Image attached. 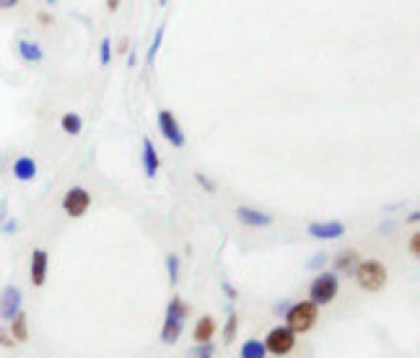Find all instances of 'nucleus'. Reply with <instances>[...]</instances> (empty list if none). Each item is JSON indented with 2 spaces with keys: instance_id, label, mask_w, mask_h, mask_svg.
Masks as SVG:
<instances>
[{
  "instance_id": "24",
  "label": "nucleus",
  "mask_w": 420,
  "mask_h": 358,
  "mask_svg": "<svg viewBox=\"0 0 420 358\" xmlns=\"http://www.w3.org/2000/svg\"><path fill=\"white\" fill-rule=\"evenodd\" d=\"M111 55H114V50H111V39L109 37H104L102 42H99V65H109Z\"/></svg>"
},
{
  "instance_id": "4",
  "label": "nucleus",
  "mask_w": 420,
  "mask_h": 358,
  "mask_svg": "<svg viewBox=\"0 0 420 358\" xmlns=\"http://www.w3.org/2000/svg\"><path fill=\"white\" fill-rule=\"evenodd\" d=\"M337 291H340V275L334 270H319L309 283V301H314L317 307H327L337 298Z\"/></svg>"
},
{
  "instance_id": "15",
  "label": "nucleus",
  "mask_w": 420,
  "mask_h": 358,
  "mask_svg": "<svg viewBox=\"0 0 420 358\" xmlns=\"http://www.w3.org/2000/svg\"><path fill=\"white\" fill-rule=\"evenodd\" d=\"M36 171H39V166H36V161L32 156H18L16 161H13V177L18 182H34Z\"/></svg>"
},
{
  "instance_id": "36",
  "label": "nucleus",
  "mask_w": 420,
  "mask_h": 358,
  "mask_svg": "<svg viewBox=\"0 0 420 358\" xmlns=\"http://www.w3.org/2000/svg\"><path fill=\"white\" fill-rule=\"evenodd\" d=\"M288 304H291V301H283V304H278V307H275V314H285Z\"/></svg>"
},
{
  "instance_id": "1",
  "label": "nucleus",
  "mask_w": 420,
  "mask_h": 358,
  "mask_svg": "<svg viewBox=\"0 0 420 358\" xmlns=\"http://www.w3.org/2000/svg\"><path fill=\"white\" fill-rule=\"evenodd\" d=\"M353 278L358 283V289L369 291V293H377L386 286L389 281V270H386L384 263H379V260H360L355 265V270H353Z\"/></svg>"
},
{
  "instance_id": "10",
  "label": "nucleus",
  "mask_w": 420,
  "mask_h": 358,
  "mask_svg": "<svg viewBox=\"0 0 420 358\" xmlns=\"http://www.w3.org/2000/svg\"><path fill=\"white\" fill-rule=\"evenodd\" d=\"M309 237L322 239V241H332V239L345 237V223L343 221H311L306 226Z\"/></svg>"
},
{
  "instance_id": "11",
  "label": "nucleus",
  "mask_w": 420,
  "mask_h": 358,
  "mask_svg": "<svg viewBox=\"0 0 420 358\" xmlns=\"http://www.w3.org/2000/svg\"><path fill=\"white\" fill-rule=\"evenodd\" d=\"M236 218L239 223L249 226V229H265V226H273V216L259 211V208H249V205H239L236 208Z\"/></svg>"
},
{
  "instance_id": "26",
  "label": "nucleus",
  "mask_w": 420,
  "mask_h": 358,
  "mask_svg": "<svg viewBox=\"0 0 420 358\" xmlns=\"http://www.w3.org/2000/svg\"><path fill=\"white\" fill-rule=\"evenodd\" d=\"M195 182H198V185L205 190V192H215V187H218L213 179L208 177V174H203V171H195Z\"/></svg>"
},
{
  "instance_id": "19",
  "label": "nucleus",
  "mask_w": 420,
  "mask_h": 358,
  "mask_svg": "<svg viewBox=\"0 0 420 358\" xmlns=\"http://www.w3.org/2000/svg\"><path fill=\"white\" fill-rule=\"evenodd\" d=\"M241 358H267V350H265V343L257 340V338H249V340H244V345H241Z\"/></svg>"
},
{
  "instance_id": "12",
  "label": "nucleus",
  "mask_w": 420,
  "mask_h": 358,
  "mask_svg": "<svg viewBox=\"0 0 420 358\" xmlns=\"http://www.w3.org/2000/svg\"><path fill=\"white\" fill-rule=\"evenodd\" d=\"M143 171H146L148 179H156L158 177V169H161V159H158V151H156V145L151 138H143Z\"/></svg>"
},
{
  "instance_id": "7",
  "label": "nucleus",
  "mask_w": 420,
  "mask_h": 358,
  "mask_svg": "<svg viewBox=\"0 0 420 358\" xmlns=\"http://www.w3.org/2000/svg\"><path fill=\"white\" fill-rule=\"evenodd\" d=\"M91 208V192L86 187H70L62 195V211L68 218H83Z\"/></svg>"
},
{
  "instance_id": "34",
  "label": "nucleus",
  "mask_w": 420,
  "mask_h": 358,
  "mask_svg": "<svg viewBox=\"0 0 420 358\" xmlns=\"http://www.w3.org/2000/svg\"><path fill=\"white\" fill-rule=\"evenodd\" d=\"M36 18H39V21H42L44 26H50V24H52V16H50V13H44V11H42V13H36Z\"/></svg>"
},
{
  "instance_id": "18",
  "label": "nucleus",
  "mask_w": 420,
  "mask_h": 358,
  "mask_svg": "<svg viewBox=\"0 0 420 358\" xmlns=\"http://www.w3.org/2000/svg\"><path fill=\"white\" fill-rule=\"evenodd\" d=\"M60 128L65 135H81L83 133V117L78 112H65L60 117Z\"/></svg>"
},
{
  "instance_id": "27",
  "label": "nucleus",
  "mask_w": 420,
  "mask_h": 358,
  "mask_svg": "<svg viewBox=\"0 0 420 358\" xmlns=\"http://www.w3.org/2000/svg\"><path fill=\"white\" fill-rule=\"evenodd\" d=\"M407 247H410L412 257H420V234H418V231H412V234H410V244H407Z\"/></svg>"
},
{
  "instance_id": "31",
  "label": "nucleus",
  "mask_w": 420,
  "mask_h": 358,
  "mask_svg": "<svg viewBox=\"0 0 420 358\" xmlns=\"http://www.w3.org/2000/svg\"><path fill=\"white\" fill-rule=\"evenodd\" d=\"M104 6H107V11H109V13H117V11H120V6H122V0H104Z\"/></svg>"
},
{
  "instance_id": "35",
  "label": "nucleus",
  "mask_w": 420,
  "mask_h": 358,
  "mask_svg": "<svg viewBox=\"0 0 420 358\" xmlns=\"http://www.w3.org/2000/svg\"><path fill=\"white\" fill-rule=\"evenodd\" d=\"M135 62H137V55H135V50H130V52H128V65H130V68H133V65H135Z\"/></svg>"
},
{
  "instance_id": "9",
  "label": "nucleus",
  "mask_w": 420,
  "mask_h": 358,
  "mask_svg": "<svg viewBox=\"0 0 420 358\" xmlns=\"http://www.w3.org/2000/svg\"><path fill=\"white\" fill-rule=\"evenodd\" d=\"M47 273H50V255H47V249L36 247L29 257V278H32V286L36 289H42L44 283H47Z\"/></svg>"
},
{
  "instance_id": "3",
  "label": "nucleus",
  "mask_w": 420,
  "mask_h": 358,
  "mask_svg": "<svg viewBox=\"0 0 420 358\" xmlns=\"http://www.w3.org/2000/svg\"><path fill=\"white\" fill-rule=\"evenodd\" d=\"M317 319H319V307L314 301H309V298L288 304V309H285V327H291L296 335L309 333L311 327L317 324Z\"/></svg>"
},
{
  "instance_id": "22",
  "label": "nucleus",
  "mask_w": 420,
  "mask_h": 358,
  "mask_svg": "<svg viewBox=\"0 0 420 358\" xmlns=\"http://www.w3.org/2000/svg\"><path fill=\"white\" fill-rule=\"evenodd\" d=\"M215 356V345L210 343H195L192 348L187 350V358H213Z\"/></svg>"
},
{
  "instance_id": "32",
  "label": "nucleus",
  "mask_w": 420,
  "mask_h": 358,
  "mask_svg": "<svg viewBox=\"0 0 420 358\" xmlns=\"http://www.w3.org/2000/svg\"><path fill=\"white\" fill-rule=\"evenodd\" d=\"M18 3H21V0H0V11H11V8H18Z\"/></svg>"
},
{
  "instance_id": "6",
  "label": "nucleus",
  "mask_w": 420,
  "mask_h": 358,
  "mask_svg": "<svg viewBox=\"0 0 420 358\" xmlns=\"http://www.w3.org/2000/svg\"><path fill=\"white\" fill-rule=\"evenodd\" d=\"M156 125H158V133H161L174 148H184L187 138H184V130H182L179 119H177V114H174L172 110H158V114H156Z\"/></svg>"
},
{
  "instance_id": "23",
  "label": "nucleus",
  "mask_w": 420,
  "mask_h": 358,
  "mask_svg": "<svg viewBox=\"0 0 420 358\" xmlns=\"http://www.w3.org/2000/svg\"><path fill=\"white\" fill-rule=\"evenodd\" d=\"M166 273H169V286L179 283V255H166Z\"/></svg>"
},
{
  "instance_id": "13",
  "label": "nucleus",
  "mask_w": 420,
  "mask_h": 358,
  "mask_svg": "<svg viewBox=\"0 0 420 358\" xmlns=\"http://www.w3.org/2000/svg\"><path fill=\"white\" fill-rule=\"evenodd\" d=\"M360 263V252L358 249H343V252H337V255L332 257V267L334 273L340 275H353V270H355V265Z\"/></svg>"
},
{
  "instance_id": "5",
  "label": "nucleus",
  "mask_w": 420,
  "mask_h": 358,
  "mask_svg": "<svg viewBox=\"0 0 420 358\" xmlns=\"http://www.w3.org/2000/svg\"><path fill=\"white\" fill-rule=\"evenodd\" d=\"M262 343H265V350L270 356L283 358L296 348V333H293L291 327H285V324H278V327H273L267 333V338Z\"/></svg>"
},
{
  "instance_id": "17",
  "label": "nucleus",
  "mask_w": 420,
  "mask_h": 358,
  "mask_svg": "<svg viewBox=\"0 0 420 358\" xmlns=\"http://www.w3.org/2000/svg\"><path fill=\"white\" fill-rule=\"evenodd\" d=\"M11 327H8V333L11 338L16 343H26L29 340V317H26V312H18L13 319H11Z\"/></svg>"
},
{
  "instance_id": "30",
  "label": "nucleus",
  "mask_w": 420,
  "mask_h": 358,
  "mask_svg": "<svg viewBox=\"0 0 420 358\" xmlns=\"http://www.w3.org/2000/svg\"><path fill=\"white\" fill-rule=\"evenodd\" d=\"M0 345H3V348H13V345H16V340L11 338V333L3 330V327H0Z\"/></svg>"
},
{
  "instance_id": "39",
  "label": "nucleus",
  "mask_w": 420,
  "mask_h": 358,
  "mask_svg": "<svg viewBox=\"0 0 420 358\" xmlns=\"http://www.w3.org/2000/svg\"><path fill=\"white\" fill-rule=\"evenodd\" d=\"M166 3H169V0H158V6H166Z\"/></svg>"
},
{
  "instance_id": "25",
  "label": "nucleus",
  "mask_w": 420,
  "mask_h": 358,
  "mask_svg": "<svg viewBox=\"0 0 420 358\" xmlns=\"http://www.w3.org/2000/svg\"><path fill=\"white\" fill-rule=\"evenodd\" d=\"M327 263H330V255H327V252H317V255L306 263V267H309V270H325Z\"/></svg>"
},
{
  "instance_id": "29",
  "label": "nucleus",
  "mask_w": 420,
  "mask_h": 358,
  "mask_svg": "<svg viewBox=\"0 0 420 358\" xmlns=\"http://www.w3.org/2000/svg\"><path fill=\"white\" fill-rule=\"evenodd\" d=\"M221 289H223V293H226V296H229V301H236V298H239V291L233 289V283L223 281V283H221Z\"/></svg>"
},
{
  "instance_id": "8",
  "label": "nucleus",
  "mask_w": 420,
  "mask_h": 358,
  "mask_svg": "<svg viewBox=\"0 0 420 358\" xmlns=\"http://www.w3.org/2000/svg\"><path fill=\"white\" fill-rule=\"evenodd\" d=\"M21 304H24L21 289L13 286V283H8L6 289L0 291V319H3V322H11V319L21 312Z\"/></svg>"
},
{
  "instance_id": "38",
  "label": "nucleus",
  "mask_w": 420,
  "mask_h": 358,
  "mask_svg": "<svg viewBox=\"0 0 420 358\" xmlns=\"http://www.w3.org/2000/svg\"><path fill=\"white\" fill-rule=\"evenodd\" d=\"M44 3H47V6H57V0H44Z\"/></svg>"
},
{
  "instance_id": "20",
  "label": "nucleus",
  "mask_w": 420,
  "mask_h": 358,
  "mask_svg": "<svg viewBox=\"0 0 420 358\" xmlns=\"http://www.w3.org/2000/svg\"><path fill=\"white\" fill-rule=\"evenodd\" d=\"M239 314L236 312H229V317H226V324H223V343L229 345V343H233L236 340V333H239Z\"/></svg>"
},
{
  "instance_id": "14",
  "label": "nucleus",
  "mask_w": 420,
  "mask_h": 358,
  "mask_svg": "<svg viewBox=\"0 0 420 358\" xmlns=\"http://www.w3.org/2000/svg\"><path fill=\"white\" fill-rule=\"evenodd\" d=\"M16 55L24 60V62H29V65H36V62H42V60H44L42 44L34 42V39H18V42H16Z\"/></svg>"
},
{
  "instance_id": "37",
  "label": "nucleus",
  "mask_w": 420,
  "mask_h": 358,
  "mask_svg": "<svg viewBox=\"0 0 420 358\" xmlns=\"http://www.w3.org/2000/svg\"><path fill=\"white\" fill-rule=\"evenodd\" d=\"M407 221H410V223H418V221H420V213H418V211H412V213L407 216Z\"/></svg>"
},
{
  "instance_id": "28",
  "label": "nucleus",
  "mask_w": 420,
  "mask_h": 358,
  "mask_svg": "<svg viewBox=\"0 0 420 358\" xmlns=\"http://www.w3.org/2000/svg\"><path fill=\"white\" fill-rule=\"evenodd\" d=\"M0 231H3V234H16L18 221H16V218H6V221L0 223Z\"/></svg>"
},
{
  "instance_id": "16",
  "label": "nucleus",
  "mask_w": 420,
  "mask_h": 358,
  "mask_svg": "<svg viewBox=\"0 0 420 358\" xmlns=\"http://www.w3.org/2000/svg\"><path fill=\"white\" fill-rule=\"evenodd\" d=\"M215 330H218V324H215V319L210 314L200 317L198 324H195V330H192V340L195 343H210L213 340Z\"/></svg>"
},
{
  "instance_id": "33",
  "label": "nucleus",
  "mask_w": 420,
  "mask_h": 358,
  "mask_svg": "<svg viewBox=\"0 0 420 358\" xmlns=\"http://www.w3.org/2000/svg\"><path fill=\"white\" fill-rule=\"evenodd\" d=\"M6 218H8V205H6V200H3V203H0V223L6 221Z\"/></svg>"
},
{
  "instance_id": "21",
  "label": "nucleus",
  "mask_w": 420,
  "mask_h": 358,
  "mask_svg": "<svg viewBox=\"0 0 420 358\" xmlns=\"http://www.w3.org/2000/svg\"><path fill=\"white\" fill-rule=\"evenodd\" d=\"M163 34H166V24H158V29H156V34H154V42H151L148 55H146L148 65H154L156 62V55H158V50H161V44H163Z\"/></svg>"
},
{
  "instance_id": "2",
  "label": "nucleus",
  "mask_w": 420,
  "mask_h": 358,
  "mask_svg": "<svg viewBox=\"0 0 420 358\" xmlns=\"http://www.w3.org/2000/svg\"><path fill=\"white\" fill-rule=\"evenodd\" d=\"M187 304L182 301V296H172L169 304H166V317H163L161 324V340L166 345H174V343L182 338V330H184V319H187Z\"/></svg>"
}]
</instances>
